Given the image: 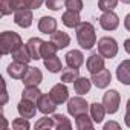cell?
<instances>
[{
  "instance_id": "cell-1",
  "label": "cell",
  "mask_w": 130,
  "mask_h": 130,
  "mask_svg": "<svg viewBox=\"0 0 130 130\" xmlns=\"http://www.w3.org/2000/svg\"><path fill=\"white\" fill-rule=\"evenodd\" d=\"M77 40L83 49H86V51L92 49L96 44V34H95L93 25L89 22H81L77 26Z\"/></svg>"
},
{
  "instance_id": "cell-2",
  "label": "cell",
  "mask_w": 130,
  "mask_h": 130,
  "mask_svg": "<svg viewBox=\"0 0 130 130\" xmlns=\"http://www.w3.org/2000/svg\"><path fill=\"white\" fill-rule=\"evenodd\" d=\"M22 44H23L22 37L17 32L5 31V32H2V35H0V52H2V55L12 54Z\"/></svg>"
},
{
  "instance_id": "cell-3",
  "label": "cell",
  "mask_w": 130,
  "mask_h": 130,
  "mask_svg": "<svg viewBox=\"0 0 130 130\" xmlns=\"http://www.w3.org/2000/svg\"><path fill=\"white\" fill-rule=\"evenodd\" d=\"M98 54L104 58H115L118 54V43L112 37H103L98 40Z\"/></svg>"
},
{
  "instance_id": "cell-4",
  "label": "cell",
  "mask_w": 130,
  "mask_h": 130,
  "mask_svg": "<svg viewBox=\"0 0 130 130\" xmlns=\"http://www.w3.org/2000/svg\"><path fill=\"white\" fill-rule=\"evenodd\" d=\"M119 103H121V95L115 89L107 90L103 95V106H104L107 113H116L119 109Z\"/></svg>"
},
{
  "instance_id": "cell-5",
  "label": "cell",
  "mask_w": 130,
  "mask_h": 130,
  "mask_svg": "<svg viewBox=\"0 0 130 130\" xmlns=\"http://www.w3.org/2000/svg\"><path fill=\"white\" fill-rule=\"evenodd\" d=\"M87 110H90V106L81 96H75V98L69 100V103H68V112L74 118H77V116H80L83 113H87Z\"/></svg>"
},
{
  "instance_id": "cell-6",
  "label": "cell",
  "mask_w": 130,
  "mask_h": 130,
  "mask_svg": "<svg viewBox=\"0 0 130 130\" xmlns=\"http://www.w3.org/2000/svg\"><path fill=\"white\" fill-rule=\"evenodd\" d=\"M35 104H37L38 112H41L43 115L54 113V112H55V109H57V106H58V104L55 103V100L52 98V95H51V93H41Z\"/></svg>"
},
{
  "instance_id": "cell-7",
  "label": "cell",
  "mask_w": 130,
  "mask_h": 130,
  "mask_svg": "<svg viewBox=\"0 0 130 130\" xmlns=\"http://www.w3.org/2000/svg\"><path fill=\"white\" fill-rule=\"evenodd\" d=\"M100 26L104 31H115L119 26V19L113 11H106L100 17Z\"/></svg>"
},
{
  "instance_id": "cell-8",
  "label": "cell",
  "mask_w": 130,
  "mask_h": 130,
  "mask_svg": "<svg viewBox=\"0 0 130 130\" xmlns=\"http://www.w3.org/2000/svg\"><path fill=\"white\" fill-rule=\"evenodd\" d=\"M32 20H34L32 9L23 8V9H19V11L14 12V22L20 28H29L32 25Z\"/></svg>"
},
{
  "instance_id": "cell-9",
  "label": "cell",
  "mask_w": 130,
  "mask_h": 130,
  "mask_svg": "<svg viewBox=\"0 0 130 130\" xmlns=\"http://www.w3.org/2000/svg\"><path fill=\"white\" fill-rule=\"evenodd\" d=\"M49 93L52 95V98L55 100L57 104H63V103H66V101L69 100V89L66 87V84H64V83L55 84V86L51 89Z\"/></svg>"
},
{
  "instance_id": "cell-10",
  "label": "cell",
  "mask_w": 130,
  "mask_h": 130,
  "mask_svg": "<svg viewBox=\"0 0 130 130\" xmlns=\"http://www.w3.org/2000/svg\"><path fill=\"white\" fill-rule=\"evenodd\" d=\"M28 64L26 63H20V61H12L9 66H8V74H9V77L11 78H14V80H23V77L26 75V72H28Z\"/></svg>"
},
{
  "instance_id": "cell-11",
  "label": "cell",
  "mask_w": 130,
  "mask_h": 130,
  "mask_svg": "<svg viewBox=\"0 0 130 130\" xmlns=\"http://www.w3.org/2000/svg\"><path fill=\"white\" fill-rule=\"evenodd\" d=\"M92 83L98 87V89H106L109 84H110V81H112V75H110V72L104 68V69H101L100 72H95V74H92Z\"/></svg>"
},
{
  "instance_id": "cell-12",
  "label": "cell",
  "mask_w": 130,
  "mask_h": 130,
  "mask_svg": "<svg viewBox=\"0 0 130 130\" xmlns=\"http://www.w3.org/2000/svg\"><path fill=\"white\" fill-rule=\"evenodd\" d=\"M86 68L90 74H95V72H100L101 69H104V57L98 52H93L87 61H86Z\"/></svg>"
},
{
  "instance_id": "cell-13",
  "label": "cell",
  "mask_w": 130,
  "mask_h": 130,
  "mask_svg": "<svg viewBox=\"0 0 130 130\" xmlns=\"http://www.w3.org/2000/svg\"><path fill=\"white\" fill-rule=\"evenodd\" d=\"M17 110H19L20 116L29 119V118H34V116H35V112H37L38 109H37V104H35L34 101H29V100H23V98H22V101H20L19 106H17Z\"/></svg>"
},
{
  "instance_id": "cell-14",
  "label": "cell",
  "mask_w": 130,
  "mask_h": 130,
  "mask_svg": "<svg viewBox=\"0 0 130 130\" xmlns=\"http://www.w3.org/2000/svg\"><path fill=\"white\" fill-rule=\"evenodd\" d=\"M22 81L25 86H38L43 81V74L38 68H29Z\"/></svg>"
},
{
  "instance_id": "cell-15",
  "label": "cell",
  "mask_w": 130,
  "mask_h": 130,
  "mask_svg": "<svg viewBox=\"0 0 130 130\" xmlns=\"http://www.w3.org/2000/svg\"><path fill=\"white\" fill-rule=\"evenodd\" d=\"M116 78L119 83L130 86V60H124L122 63H119L116 69Z\"/></svg>"
},
{
  "instance_id": "cell-16",
  "label": "cell",
  "mask_w": 130,
  "mask_h": 130,
  "mask_svg": "<svg viewBox=\"0 0 130 130\" xmlns=\"http://www.w3.org/2000/svg\"><path fill=\"white\" fill-rule=\"evenodd\" d=\"M66 63H68V66L69 68H74V69H80L83 66V63H84V55L81 51H69L66 54Z\"/></svg>"
},
{
  "instance_id": "cell-17",
  "label": "cell",
  "mask_w": 130,
  "mask_h": 130,
  "mask_svg": "<svg viewBox=\"0 0 130 130\" xmlns=\"http://www.w3.org/2000/svg\"><path fill=\"white\" fill-rule=\"evenodd\" d=\"M38 31L40 32H43V34H54L55 31H57V20L54 19V17H47V15H44V17H41L40 20H38Z\"/></svg>"
},
{
  "instance_id": "cell-18",
  "label": "cell",
  "mask_w": 130,
  "mask_h": 130,
  "mask_svg": "<svg viewBox=\"0 0 130 130\" xmlns=\"http://www.w3.org/2000/svg\"><path fill=\"white\" fill-rule=\"evenodd\" d=\"M51 41L58 47V49H64L71 44V37L68 32L64 31H55L54 34H51Z\"/></svg>"
},
{
  "instance_id": "cell-19",
  "label": "cell",
  "mask_w": 130,
  "mask_h": 130,
  "mask_svg": "<svg viewBox=\"0 0 130 130\" xmlns=\"http://www.w3.org/2000/svg\"><path fill=\"white\" fill-rule=\"evenodd\" d=\"M43 40L41 38H38V37H32V38H29L28 40V49H29V52H31V57H32V60H40L41 58V47H43Z\"/></svg>"
},
{
  "instance_id": "cell-20",
  "label": "cell",
  "mask_w": 130,
  "mask_h": 130,
  "mask_svg": "<svg viewBox=\"0 0 130 130\" xmlns=\"http://www.w3.org/2000/svg\"><path fill=\"white\" fill-rule=\"evenodd\" d=\"M61 22H63V25H64V26H68V28H77V26L81 23L80 12L68 9L66 12L61 15Z\"/></svg>"
},
{
  "instance_id": "cell-21",
  "label": "cell",
  "mask_w": 130,
  "mask_h": 130,
  "mask_svg": "<svg viewBox=\"0 0 130 130\" xmlns=\"http://www.w3.org/2000/svg\"><path fill=\"white\" fill-rule=\"evenodd\" d=\"M12 58L15 60V61H20V63H29L31 60H32V57H31V52H29V49H28V44H22V46H19L12 54Z\"/></svg>"
},
{
  "instance_id": "cell-22",
  "label": "cell",
  "mask_w": 130,
  "mask_h": 130,
  "mask_svg": "<svg viewBox=\"0 0 130 130\" xmlns=\"http://www.w3.org/2000/svg\"><path fill=\"white\" fill-rule=\"evenodd\" d=\"M90 87H92V80H89V78H86V77H78V78L75 80V83H74V89H75V92H77L78 95H86V93H89Z\"/></svg>"
},
{
  "instance_id": "cell-23",
  "label": "cell",
  "mask_w": 130,
  "mask_h": 130,
  "mask_svg": "<svg viewBox=\"0 0 130 130\" xmlns=\"http://www.w3.org/2000/svg\"><path fill=\"white\" fill-rule=\"evenodd\" d=\"M106 113H107V112H106L103 103H101V104H100V103L90 104V116H92V119H93L95 124H101L103 119H104V116H106Z\"/></svg>"
},
{
  "instance_id": "cell-24",
  "label": "cell",
  "mask_w": 130,
  "mask_h": 130,
  "mask_svg": "<svg viewBox=\"0 0 130 130\" xmlns=\"http://www.w3.org/2000/svg\"><path fill=\"white\" fill-rule=\"evenodd\" d=\"M44 60V68L51 72V74H58L63 68H61V61H60V58L54 54V55H51V57H47V58H43Z\"/></svg>"
},
{
  "instance_id": "cell-25",
  "label": "cell",
  "mask_w": 130,
  "mask_h": 130,
  "mask_svg": "<svg viewBox=\"0 0 130 130\" xmlns=\"http://www.w3.org/2000/svg\"><path fill=\"white\" fill-rule=\"evenodd\" d=\"M15 11H19L17 0H0V12H2L3 17L12 14Z\"/></svg>"
},
{
  "instance_id": "cell-26",
  "label": "cell",
  "mask_w": 130,
  "mask_h": 130,
  "mask_svg": "<svg viewBox=\"0 0 130 130\" xmlns=\"http://www.w3.org/2000/svg\"><path fill=\"white\" fill-rule=\"evenodd\" d=\"M95 122L92 119V116H89L87 113H83L80 116L75 118V127L78 130H86V128H93Z\"/></svg>"
},
{
  "instance_id": "cell-27",
  "label": "cell",
  "mask_w": 130,
  "mask_h": 130,
  "mask_svg": "<svg viewBox=\"0 0 130 130\" xmlns=\"http://www.w3.org/2000/svg\"><path fill=\"white\" fill-rule=\"evenodd\" d=\"M52 119H54V127L57 130H69V128H72V122L69 121V118H66L64 115L55 113L52 116Z\"/></svg>"
},
{
  "instance_id": "cell-28",
  "label": "cell",
  "mask_w": 130,
  "mask_h": 130,
  "mask_svg": "<svg viewBox=\"0 0 130 130\" xmlns=\"http://www.w3.org/2000/svg\"><path fill=\"white\" fill-rule=\"evenodd\" d=\"M40 95H41V92H40L38 86H25L23 93H22V98L37 103V100L40 98Z\"/></svg>"
},
{
  "instance_id": "cell-29",
  "label": "cell",
  "mask_w": 130,
  "mask_h": 130,
  "mask_svg": "<svg viewBox=\"0 0 130 130\" xmlns=\"http://www.w3.org/2000/svg\"><path fill=\"white\" fill-rule=\"evenodd\" d=\"M78 77H80V71L69 68V66H68V69H63V72H61V81L63 83H75V80Z\"/></svg>"
},
{
  "instance_id": "cell-30",
  "label": "cell",
  "mask_w": 130,
  "mask_h": 130,
  "mask_svg": "<svg viewBox=\"0 0 130 130\" xmlns=\"http://www.w3.org/2000/svg\"><path fill=\"white\" fill-rule=\"evenodd\" d=\"M44 0H17L19 3V9L28 8V9H38L43 5Z\"/></svg>"
},
{
  "instance_id": "cell-31",
  "label": "cell",
  "mask_w": 130,
  "mask_h": 130,
  "mask_svg": "<svg viewBox=\"0 0 130 130\" xmlns=\"http://www.w3.org/2000/svg\"><path fill=\"white\" fill-rule=\"evenodd\" d=\"M57 51H58V47L52 41H44L43 47H41V58H47V57L57 54Z\"/></svg>"
},
{
  "instance_id": "cell-32",
  "label": "cell",
  "mask_w": 130,
  "mask_h": 130,
  "mask_svg": "<svg viewBox=\"0 0 130 130\" xmlns=\"http://www.w3.org/2000/svg\"><path fill=\"white\" fill-rule=\"evenodd\" d=\"M118 5V0H98V9L103 12L106 11H113Z\"/></svg>"
},
{
  "instance_id": "cell-33",
  "label": "cell",
  "mask_w": 130,
  "mask_h": 130,
  "mask_svg": "<svg viewBox=\"0 0 130 130\" xmlns=\"http://www.w3.org/2000/svg\"><path fill=\"white\" fill-rule=\"evenodd\" d=\"M12 128L14 130H29L31 128V124L28 121V118H15L12 121Z\"/></svg>"
},
{
  "instance_id": "cell-34",
  "label": "cell",
  "mask_w": 130,
  "mask_h": 130,
  "mask_svg": "<svg viewBox=\"0 0 130 130\" xmlns=\"http://www.w3.org/2000/svg\"><path fill=\"white\" fill-rule=\"evenodd\" d=\"M54 127V119L52 118H40L35 122V128L37 130H43V128H52Z\"/></svg>"
},
{
  "instance_id": "cell-35",
  "label": "cell",
  "mask_w": 130,
  "mask_h": 130,
  "mask_svg": "<svg viewBox=\"0 0 130 130\" xmlns=\"http://www.w3.org/2000/svg\"><path fill=\"white\" fill-rule=\"evenodd\" d=\"M64 6L71 11L80 12L83 9V0H64Z\"/></svg>"
},
{
  "instance_id": "cell-36",
  "label": "cell",
  "mask_w": 130,
  "mask_h": 130,
  "mask_svg": "<svg viewBox=\"0 0 130 130\" xmlns=\"http://www.w3.org/2000/svg\"><path fill=\"white\" fill-rule=\"evenodd\" d=\"M44 3L51 11H60L63 3H64V0H44Z\"/></svg>"
},
{
  "instance_id": "cell-37",
  "label": "cell",
  "mask_w": 130,
  "mask_h": 130,
  "mask_svg": "<svg viewBox=\"0 0 130 130\" xmlns=\"http://www.w3.org/2000/svg\"><path fill=\"white\" fill-rule=\"evenodd\" d=\"M124 122L127 127H130V100L127 101V106H125V116H124Z\"/></svg>"
},
{
  "instance_id": "cell-38",
  "label": "cell",
  "mask_w": 130,
  "mask_h": 130,
  "mask_svg": "<svg viewBox=\"0 0 130 130\" xmlns=\"http://www.w3.org/2000/svg\"><path fill=\"white\" fill-rule=\"evenodd\" d=\"M110 128H115V130H119V128H121V125H119L118 122H115V121H110V122H107V124H104V130H110Z\"/></svg>"
},
{
  "instance_id": "cell-39",
  "label": "cell",
  "mask_w": 130,
  "mask_h": 130,
  "mask_svg": "<svg viewBox=\"0 0 130 130\" xmlns=\"http://www.w3.org/2000/svg\"><path fill=\"white\" fill-rule=\"evenodd\" d=\"M124 28H125L127 31H130V14H127L125 19H124Z\"/></svg>"
},
{
  "instance_id": "cell-40",
  "label": "cell",
  "mask_w": 130,
  "mask_h": 130,
  "mask_svg": "<svg viewBox=\"0 0 130 130\" xmlns=\"http://www.w3.org/2000/svg\"><path fill=\"white\" fill-rule=\"evenodd\" d=\"M124 49H125V52L130 55V38H127V40L124 41Z\"/></svg>"
},
{
  "instance_id": "cell-41",
  "label": "cell",
  "mask_w": 130,
  "mask_h": 130,
  "mask_svg": "<svg viewBox=\"0 0 130 130\" xmlns=\"http://www.w3.org/2000/svg\"><path fill=\"white\" fill-rule=\"evenodd\" d=\"M122 3H125V5H130V0H121Z\"/></svg>"
}]
</instances>
